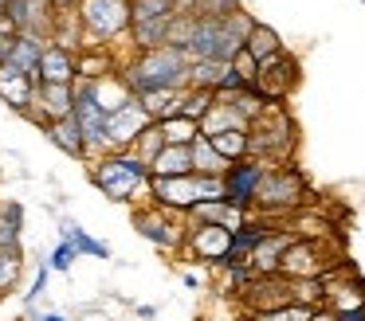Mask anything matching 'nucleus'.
Returning a JSON list of instances; mask_svg holds the SVG:
<instances>
[{
    "mask_svg": "<svg viewBox=\"0 0 365 321\" xmlns=\"http://www.w3.org/2000/svg\"><path fill=\"white\" fill-rule=\"evenodd\" d=\"M122 83L130 86V94H145V90H161V86H173V90H189V55L181 47H150V51H130L118 63Z\"/></svg>",
    "mask_w": 365,
    "mask_h": 321,
    "instance_id": "obj_1",
    "label": "nucleus"
},
{
    "mask_svg": "<svg viewBox=\"0 0 365 321\" xmlns=\"http://www.w3.org/2000/svg\"><path fill=\"white\" fill-rule=\"evenodd\" d=\"M87 177H91V184L114 204H130V208L150 204V164L138 161L130 149H122V153H103V157H95V161H87Z\"/></svg>",
    "mask_w": 365,
    "mask_h": 321,
    "instance_id": "obj_2",
    "label": "nucleus"
},
{
    "mask_svg": "<svg viewBox=\"0 0 365 321\" xmlns=\"http://www.w3.org/2000/svg\"><path fill=\"white\" fill-rule=\"evenodd\" d=\"M294 149H299V125L287 102H267L263 114L247 125V157L263 164H291Z\"/></svg>",
    "mask_w": 365,
    "mask_h": 321,
    "instance_id": "obj_3",
    "label": "nucleus"
},
{
    "mask_svg": "<svg viewBox=\"0 0 365 321\" xmlns=\"http://www.w3.org/2000/svg\"><path fill=\"white\" fill-rule=\"evenodd\" d=\"M310 200V180L299 164H267L259 180V192H255V208L263 219H279V216H291L299 211L302 204Z\"/></svg>",
    "mask_w": 365,
    "mask_h": 321,
    "instance_id": "obj_4",
    "label": "nucleus"
},
{
    "mask_svg": "<svg viewBox=\"0 0 365 321\" xmlns=\"http://www.w3.org/2000/svg\"><path fill=\"white\" fill-rule=\"evenodd\" d=\"M83 28V51L87 47H118L130 31V0H83L75 8Z\"/></svg>",
    "mask_w": 365,
    "mask_h": 321,
    "instance_id": "obj_5",
    "label": "nucleus"
},
{
    "mask_svg": "<svg viewBox=\"0 0 365 321\" xmlns=\"http://www.w3.org/2000/svg\"><path fill=\"white\" fill-rule=\"evenodd\" d=\"M134 227L142 239H150L158 251H165V255H177L185 243V216H177V211L169 208H158V204H138L134 208Z\"/></svg>",
    "mask_w": 365,
    "mask_h": 321,
    "instance_id": "obj_6",
    "label": "nucleus"
},
{
    "mask_svg": "<svg viewBox=\"0 0 365 321\" xmlns=\"http://www.w3.org/2000/svg\"><path fill=\"white\" fill-rule=\"evenodd\" d=\"M302 83V63L294 59L291 51H279L271 59L259 63V75H255V90H259L263 102H287Z\"/></svg>",
    "mask_w": 365,
    "mask_h": 321,
    "instance_id": "obj_7",
    "label": "nucleus"
},
{
    "mask_svg": "<svg viewBox=\"0 0 365 321\" xmlns=\"http://www.w3.org/2000/svg\"><path fill=\"white\" fill-rule=\"evenodd\" d=\"M334 266H338V258H330L322 239H299V235H294L291 247L279 258V274L283 278H322Z\"/></svg>",
    "mask_w": 365,
    "mask_h": 321,
    "instance_id": "obj_8",
    "label": "nucleus"
},
{
    "mask_svg": "<svg viewBox=\"0 0 365 321\" xmlns=\"http://www.w3.org/2000/svg\"><path fill=\"white\" fill-rule=\"evenodd\" d=\"M232 247V231L216 223H189L185 227V243L177 255H189V263H205V266H220L228 258Z\"/></svg>",
    "mask_w": 365,
    "mask_h": 321,
    "instance_id": "obj_9",
    "label": "nucleus"
},
{
    "mask_svg": "<svg viewBox=\"0 0 365 321\" xmlns=\"http://www.w3.org/2000/svg\"><path fill=\"white\" fill-rule=\"evenodd\" d=\"M263 172H267V164L263 161H252V157H244V161H232L228 169H224V200L232 204V208L247 211L252 216L255 208V192H259V180Z\"/></svg>",
    "mask_w": 365,
    "mask_h": 321,
    "instance_id": "obj_10",
    "label": "nucleus"
},
{
    "mask_svg": "<svg viewBox=\"0 0 365 321\" xmlns=\"http://www.w3.org/2000/svg\"><path fill=\"white\" fill-rule=\"evenodd\" d=\"M145 125H150V114L142 110V102H138V94H134L122 110L106 114V153H122V149H130Z\"/></svg>",
    "mask_w": 365,
    "mask_h": 321,
    "instance_id": "obj_11",
    "label": "nucleus"
},
{
    "mask_svg": "<svg viewBox=\"0 0 365 321\" xmlns=\"http://www.w3.org/2000/svg\"><path fill=\"white\" fill-rule=\"evenodd\" d=\"M75 114V83H40L36 86V106H32V122L40 130H48L51 122Z\"/></svg>",
    "mask_w": 365,
    "mask_h": 321,
    "instance_id": "obj_12",
    "label": "nucleus"
},
{
    "mask_svg": "<svg viewBox=\"0 0 365 321\" xmlns=\"http://www.w3.org/2000/svg\"><path fill=\"white\" fill-rule=\"evenodd\" d=\"M9 20L16 23L20 36H40V39H51V28H56V12H51L48 0H12Z\"/></svg>",
    "mask_w": 365,
    "mask_h": 321,
    "instance_id": "obj_13",
    "label": "nucleus"
},
{
    "mask_svg": "<svg viewBox=\"0 0 365 321\" xmlns=\"http://www.w3.org/2000/svg\"><path fill=\"white\" fill-rule=\"evenodd\" d=\"M36 78L20 75L16 67H9V63H0V102H9V110H16V114H32L36 106Z\"/></svg>",
    "mask_w": 365,
    "mask_h": 321,
    "instance_id": "obj_14",
    "label": "nucleus"
},
{
    "mask_svg": "<svg viewBox=\"0 0 365 321\" xmlns=\"http://www.w3.org/2000/svg\"><path fill=\"white\" fill-rule=\"evenodd\" d=\"M294 231H287V227H275V231H267L259 243H255L252 258H247V266H252L255 274H279V258H283V251L291 247Z\"/></svg>",
    "mask_w": 365,
    "mask_h": 321,
    "instance_id": "obj_15",
    "label": "nucleus"
},
{
    "mask_svg": "<svg viewBox=\"0 0 365 321\" xmlns=\"http://www.w3.org/2000/svg\"><path fill=\"white\" fill-rule=\"evenodd\" d=\"M79 55L67 51L59 43H43V55H40V83H75L79 78Z\"/></svg>",
    "mask_w": 365,
    "mask_h": 321,
    "instance_id": "obj_16",
    "label": "nucleus"
},
{
    "mask_svg": "<svg viewBox=\"0 0 365 321\" xmlns=\"http://www.w3.org/2000/svg\"><path fill=\"white\" fill-rule=\"evenodd\" d=\"M185 223H216V227H228V231H240L247 223V211L232 208L228 200H205L185 211Z\"/></svg>",
    "mask_w": 365,
    "mask_h": 321,
    "instance_id": "obj_17",
    "label": "nucleus"
},
{
    "mask_svg": "<svg viewBox=\"0 0 365 321\" xmlns=\"http://www.w3.org/2000/svg\"><path fill=\"white\" fill-rule=\"evenodd\" d=\"M43 43H48V39H40V36H16V43H12V51H9V67H16L20 75H28V78L40 83Z\"/></svg>",
    "mask_w": 365,
    "mask_h": 321,
    "instance_id": "obj_18",
    "label": "nucleus"
},
{
    "mask_svg": "<svg viewBox=\"0 0 365 321\" xmlns=\"http://www.w3.org/2000/svg\"><path fill=\"white\" fill-rule=\"evenodd\" d=\"M79 78H106V75H118V47H87L79 51Z\"/></svg>",
    "mask_w": 365,
    "mask_h": 321,
    "instance_id": "obj_19",
    "label": "nucleus"
},
{
    "mask_svg": "<svg viewBox=\"0 0 365 321\" xmlns=\"http://www.w3.org/2000/svg\"><path fill=\"white\" fill-rule=\"evenodd\" d=\"M43 133H48V141L59 153L75 157V161H87V145H83V133H79V125H75V117H59V122H51Z\"/></svg>",
    "mask_w": 365,
    "mask_h": 321,
    "instance_id": "obj_20",
    "label": "nucleus"
},
{
    "mask_svg": "<svg viewBox=\"0 0 365 321\" xmlns=\"http://www.w3.org/2000/svg\"><path fill=\"white\" fill-rule=\"evenodd\" d=\"M283 47H287L283 36H279L271 23H263V20H255L252 31H247V39H244V51L252 55L255 63H263V59H271V55H279Z\"/></svg>",
    "mask_w": 365,
    "mask_h": 321,
    "instance_id": "obj_21",
    "label": "nucleus"
},
{
    "mask_svg": "<svg viewBox=\"0 0 365 321\" xmlns=\"http://www.w3.org/2000/svg\"><path fill=\"white\" fill-rule=\"evenodd\" d=\"M181 98H185V90H173V86L138 94V102H142V110L150 114V122H165V117L181 114Z\"/></svg>",
    "mask_w": 365,
    "mask_h": 321,
    "instance_id": "obj_22",
    "label": "nucleus"
},
{
    "mask_svg": "<svg viewBox=\"0 0 365 321\" xmlns=\"http://www.w3.org/2000/svg\"><path fill=\"white\" fill-rule=\"evenodd\" d=\"M189 172H192L189 145H165L150 161V177H189Z\"/></svg>",
    "mask_w": 365,
    "mask_h": 321,
    "instance_id": "obj_23",
    "label": "nucleus"
},
{
    "mask_svg": "<svg viewBox=\"0 0 365 321\" xmlns=\"http://www.w3.org/2000/svg\"><path fill=\"white\" fill-rule=\"evenodd\" d=\"M247 125H252V122H247L244 114H236L228 102L216 98V106L200 117V137H212V133H224V130H247Z\"/></svg>",
    "mask_w": 365,
    "mask_h": 321,
    "instance_id": "obj_24",
    "label": "nucleus"
},
{
    "mask_svg": "<svg viewBox=\"0 0 365 321\" xmlns=\"http://www.w3.org/2000/svg\"><path fill=\"white\" fill-rule=\"evenodd\" d=\"M59 235H63L67 243H71L79 255H91V258H110V247H106L103 239H95L91 231H83L75 219H59Z\"/></svg>",
    "mask_w": 365,
    "mask_h": 321,
    "instance_id": "obj_25",
    "label": "nucleus"
},
{
    "mask_svg": "<svg viewBox=\"0 0 365 321\" xmlns=\"http://www.w3.org/2000/svg\"><path fill=\"white\" fill-rule=\"evenodd\" d=\"M189 153H192V172L197 177H224V169H228V161L208 145V137H197L189 145Z\"/></svg>",
    "mask_w": 365,
    "mask_h": 321,
    "instance_id": "obj_26",
    "label": "nucleus"
},
{
    "mask_svg": "<svg viewBox=\"0 0 365 321\" xmlns=\"http://www.w3.org/2000/svg\"><path fill=\"white\" fill-rule=\"evenodd\" d=\"M20 235H24V208L16 200L0 204V247H20Z\"/></svg>",
    "mask_w": 365,
    "mask_h": 321,
    "instance_id": "obj_27",
    "label": "nucleus"
},
{
    "mask_svg": "<svg viewBox=\"0 0 365 321\" xmlns=\"http://www.w3.org/2000/svg\"><path fill=\"white\" fill-rule=\"evenodd\" d=\"M158 125H161L165 145H192V141L200 137V122H192V117H185V114H173V117H165V122H158Z\"/></svg>",
    "mask_w": 365,
    "mask_h": 321,
    "instance_id": "obj_28",
    "label": "nucleus"
},
{
    "mask_svg": "<svg viewBox=\"0 0 365 321\" xmlns=\"http://www.w3.org/2000/svg\"><path fill=\"white\" fill-rule=\"evenodd\" d=\"M24 274V251L20 247H0V298L12 294Z\"/></svg>",
    "mask_w": 365,
    "mask_h": 321,
    "instance_id": "obj_29",
    "label": "nucleus"
},
{
    "mask_svg": "<svg viewBox=\"0 0 365 321\" xmlns=\"http://www.w3.org/2000/svg\"><path fill=\"white\" fill-rule=\"evenodd\" d=\"M208 145H212L228 164H232V161H244V157H247V130H224V133H212V137H208Z\"/></svg>",
    "mask_w": 365,
    "mask_h": 321,
    "instance_id": "obj_30",
    "label": "nucleus"
},
{
    "mask_svg": "<svg viewBox=\"0 0 365 321\" xmlns=\"http://www.w3.org/2000/svg\"><path fill=\"white\" fill-rule=\"evenodd\" d=\"M224 67L228 63H216V59H189V86L192 90H216Z\"/></svg>",
    "mask_w": 365,
    "mask_h": 321,
    "instance_id": "obj_31",
    "label": "nucleus"
},
{
    "mask_svg": "<svg viewBox=\"0 0 365 321\" xmlns=\"http://www.w3.org/2000/svg\"><path fill=\"white\" fill-rule=\"evenodd\" d=\"M161 149H165V137H161V125H158V122H150L142 133H138V141H134V145H130V153H134L138 161H145V164H150L153 157L161 153Z\"/></svg>",
    "mask_w": 365,
    "mask_h": 321,
    "instance_id": "obj_32",
    "label": "nucleus"
},
{
    "mask_svg": "<svg viewBox=\"0 0 365 321\" xmlns=\"http://www.w3.org/2000/svg\"><path fill=\"white\" fill-rule=\"evenodd\" d=\"M240 0H192L189 4V16H197V20H228L232 12H240Z\"/></svg>",
    "mask_w": 365,
    "mask_h": 321,
    "instance_id": "obj_33",
    "label": "nucleus"
},
{
    "mask_svg": "<svg viewBox=\"0 0 365 321\" xmlns=\"http://www.w3.org/2000/svg\"><path fill=\"white\" fill-rule=\"evenodd\" d=\"M216 106V94L212 90H185V98H181V114L185 117H192V122H200V117L208 114V110Z\"/></svg>",
    "mask_w": 365,
    "mask_h": 321,
    "instance_id": "obj_34",
    "label": "nucleus"
},
{
    "mask_svg": "<svg viewBox=\"0 0 365 321\" xmlns=\"http://www.w3.org/2000/svg\"><path fill=\"white\" fill-rule=\"evenodd\" d=\"M75 258H79V251H75L71 243H67L63 235H59V243L48 251V258H43V263H48V270H51V274H67V270L75 266Z\"/></svg>",
    "mask_w": 365,
    "mask_h": 321,
    "instance_id": "obj_35",
    "label": "nucleus"
},
{
    "mask_svg": "<svg viewBox=\"0 0 365 321\" xmlns=\"http://www.w3.org/2000/svg\"><path fill=\"white\" fill-rule=\"evenodd\" d=\"M228 67H232V70H236V75H240V78H244V83H247V86H255V75H259V63H255V59H252V55H247V51H244V47H240V51H236V55H232V63H228Z\"/></svg>",
    "mask_w": 365,
    "mask_h": 321,
    "instance_id": "obj_36",
    "label": "nucleus"
},
{
    "mask_svg": "<svg viewBox=\"0 0 365 321\" xmlns=\"http://www.w3.org/2000/svg\"><path fill=\"white\" fill-rule=\"evenodd\" d=\"M48 278H51V270H48V263L40 258V266H36V278H32V290H28V305H36L43 294H48Z\"/></svg>",
    "mask_w": 365,
    "mask_h": 321,
    "instance_id": "obj_37",
    "label": "nucleus"
},
{
    "mask_svg": "<svg viewBox=\"0 0 365 321\" xmlns=\"http://www.w3.org/2000/svg\"><path fill=\"white\" fill-rule=\"evenodd\" d=\"M16 23L9 20V16H4V20H0V63H9V51H12V43H16Z\"/></svg>",
    "mask_w": 365,
    "mask_h": 321,
    "instance_id": "obj_38",
    "label": "nucleus"
},
{
    "mask_svg": "<svg viewBox=\"0 0 365 321\" xmlns=\"http://www.w3.org/2000/svg\"><path fill=\"white\" fill-rule=\"evenodd\" d=\"M48 4H51V12H56V16H63V12H75L83 0H48Z\"/></svg>",
    "mask_w": 365,
    "mask_h": 321,
    "instance_id": "obj_39",
    "label": "nucleus"
},
{
    "mask_svg": "<svg viewBox=\"0 0 365 321\" xmlns=\"http://www.w3.org/2000/svg\"><path fill=\"white\" fill-rule=\"evenodd\" d=\"M28 313H32V321H71L67 313H59V310H51V313H36L32 305H28Z\"/></svg>",
    "mask_w": 365,
    "mask_h": 321,
    "instance_id": "obj_40",
    "label": "nucleus"
},
{
    "mask_svg": "<svg viewBox=\"0 0 365 321\" xmlns=\"http://www.w3.org/2000/svg\"><path fill=\"white\" fill-rule=\"evenodd\" d=\"M334 321H365V305H357V310H346V313H334Z\"/></svg>",
    "mask_w": 365,
    "mask_h": 321,
    "instance_id": "obj_41",
    "label": "nucleus"
},
{
    "mask_svg": "<svg viewBox=\"0 0 365 321\" xmlns=\"http://www.w3.org/2000/svg\"><path fill=\"white\" fill-rule=\"evenodd\" d=\"M314 321H334V313H326V310H318V317Z\"/></svg>",
    "mask_w": 365,
    "mask_h": 321,
    "instance_id": "obj_42",
    "label": "nucleus"
},
{
    "mask_svg": "<svg viewBox=\"0 0 365 321\" xmlns=\"http://www.w3.org/2000/svg\"><path fill=\"white\" fill-rule=\"evenodd\" d=\"M4 16H9V0H0V20H4Z\"/></svg>",
    "mask_w": 365,
    "mask_h": 321,
    "instance_id": "obj_43",
    "label": "nucleus"
},
{
    "mask_svg": "<svg viewBox=\"0 0 365 321\" xmlns=\"http://www.w3.org/2000/svg\"><path fill=\"white\" fill-rule=\"evenodd\" d=\"M0 180H4V169H0Z\"/></svg>",
    "mask_w": 365,
    "mask_h": 321,
    "instance_id": "obj_44",
    "label": "nucleus"
},
{
    "mask_svg": "<svg viewBox=\"0 0 365 321\" xmlns=\"http://www.w3.org/2000/svg\"><path fill=\"white\" fill-rule=\"evenodd\" d=\"M130 4H134V0H130Z\"/></svg>",
    "mask_w": 365,
    "mask_h": 321,
    "instance_id": "obj_45",
    "label": "nucleus"
},
{
    "mask_svg": "<svg viewBox=\"0 0 365 321\" xmlns=\"http://www.w3.org/2000/svg\"><path fill=\"white\" fill-rule=\"evenodd\" d=\"M9 4H12V0H9Z\"/></svg>",
    "mask_w": 365,
    "mask_h": 321,
    "instance_id": "obj_46",
    "label": "nucleus"
}]
</instances>
